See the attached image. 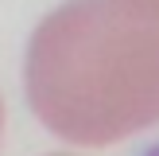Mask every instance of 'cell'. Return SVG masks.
<instances>
[{
  "label": "cell",
  "instance_id": "obj_1",
  "mask_svg": "<svg viewBox=\"0 0 159 156\" xmlns=\"http://www.w3.org/2000/svg\"><path fill=\"white\" fill-rule=\"evenodd\" d=\"M27 101L62 140L116 144L159 121V0H70L35 27Z\"/></svg>",
  "mask_w": 159,
  "mask_h": 156
},
{
  "label": "cell",
  "instance_id": "obj_2",
  "mask_svg": "<svg viewBox=\"0 0 159 156\" xmlns=\"http://www.w3.org/2000/svg\"><path fill=\"white\" fill-rule=\"evenodd\" d=\"M0 125H4V105H0Z\"/></svg>",
  "mask_w": 159,
  "mask_h": 156
}]
</instances>
